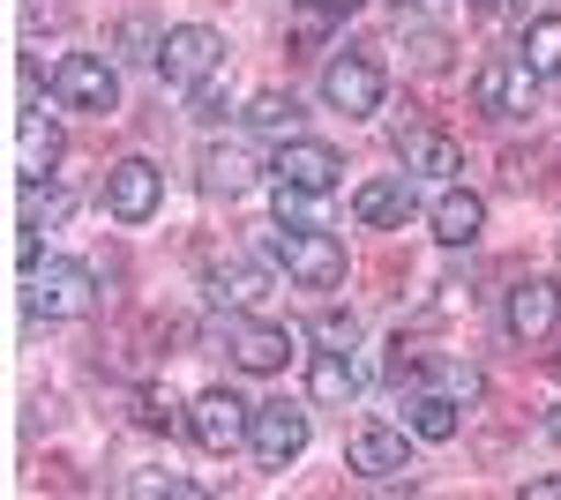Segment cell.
I'll list each match as a JSON object with an SVG mask.
<instances>
[{
	"label": "cell",
	"instance_id": "obj_1",
	"mask_svg": "<svg viewBox=\"0 0 561 500\" xmlns=\"http://www.w3.org/2000/svg\"><path fill=\"white\" fill-rule=\"evenodd\" d=\"M262 254L285 261V277L307 284V292H337V284H345V240L322 232V224H277V232L262 240Z\"/></svg>",
	"mask_w": 561,
	"mask_h": 500
},
{
	"label": "cell",
	"instance_id": "obj_2",
	"mask_svg": "<svg viewBox=\"0 0 561 500\" xmlns=\"http://www.w3.org/2000/svg\"><path fill=\"white\" fill-rule=\"evenodd\" d=\"M150 60H158V83L165 90H203L225 68V38H217L210 23H173Z\"/></svg>",
	"mask_w": 561,
	"mask_h": 500
},
{
	"label": "cell",
	"instance_id": "obj_3",
	"mask_svg": "<svg viewBox=\"0 0 561 500\" xmlns=\"http://www.w3.org/2000/svg\"><path fill=\"white\" fill-rule=\"evenodd\" d=\"M23 306L38 314V322H83L90 306H98V277H90L83 261H38L31 269V284H23Z\"/></svg>",
	"mask_w": 561,
	"mask_h": 500
},
{
	"label": "cell",
	"instance_id": "obj_4",
	"mask_svg": "<svg viewBox=\"0 0 561 500\" xmlns=\"http://www.w3.org/2000/svg\"><path fill=\"white\" fill-rule=\"evenodd\" d=\"M539 68L524 60V53H494V60H479V75H472V105L479 113H494V120H524L531 105H539Z\"/></svg>",
	"mask_w": 561,
	"mask_h": 500
},
{
	"label": "cell",
	"instance_id": "obj_5",
	"mask_svg": "<svg viewBox=\"0 0 561 500\" xmlns=\"http://www.w3.org/2000/svg\"><path fill=\"white\" fill-rule=\"evenodd\" d=\"M53 105H68V113H121V75H113V60H98V53H60L53 60Z\"/></svg>",
	"mask_w": 561,
	"mask_h": 500
},
{
	"label": "cell",
	"instance_id": "obj_6",
	"mask_svg": "<svg viewBox=\"0 0 561 500\" xmlns=\"http://www.w3.org/2000/svg\"><path fill=\"white\" fill-rule=\"evenodd\" d=\"M382 60L375 53H337L330 68H322V105L330 113H345V120H367V113H382Z\"/></svg>",
	"mask_w": 561,
	"mask_h": 500
},
{
	"label": "cell",
	"instance_id": "obj_7",
	"mask_svg": "<svg viewBox=\"0 0 561 500\" xmlns=\"http://www.w3.org/2000/svg\"><path fill=\"white\" fill-rule=\"evenodd\" d=\"M187 433H195V449L232 456V449H248V433H255V404H240L232 388H203V396L187 404Z\"/></svg>",
	"mask_w": 561,
	"mask_h": 500
},
{
	"label": "cell",
	"instance_id": "obj_8",
	"mask_svg": "<svg viewBox=\"0 0 561 500\" xmlns=\"http://www.w3.org/2000/svg\"><path fill=\"white\" fill-rule=\"evenodd\" d=\"M248 449H255L262 470L300 463V456H307V411L293 404V396H270V404H255V433H248Z\"/></svg>",
	"mask_w": 561,
	"mask_h": 500
},
{
	"label": "cell",
	"instance_id": "obj_9",
	"mask_svg": "<svg viewBox=\"0 0 561 500\" xmlns=\"http://www.w3.org/2000/svg\"><path fill=\"white\" fill-rule=\"evenodd\" d=\"M561 322V284L554 277H524V284H510V299H502V329L517 336V344H547Z\"/></svg>",
	"mask_w": 561,
	"mask_h": 500
},
{
	"label": "cell",
	"instance_id": "obj_10",
	"mask_svg": "<svg viewBox=\"0 0 561 500\" xmlns=\"http://www.w3.org/2000/svg\"><path fill=\"white\" fill-rule=\"evenodd\" d=\"M158 202H165V172L150 165V158H121V165L105 172V209H113L121 224L158 217Z\"/></svg>",
	"mask_w": 561,
	"mask_h": 500
},
{
	"label": "cell",
	"instance_id": "obj_11",
	"mask_svg": "<svg viewBox=\"0 0 561 500\" xmlns=\"http://www.w3.org/2000/svg\"><path fill=\"white\" fill-rule=\"evenodd\" d=\"M277 172V187H307V195H330L337 179H345V158L330 150V142H307V135H285V150L270 158Z\"/></svg>",
	"mask_w": 561,
	"mask_h": 500
},
{
	"label": "cell",
	"instance_id": "obj_12",
	"mask_svg": "<svg viewBox=\"0 0 561 500\" xmlns=\"http://www.w3.org/2000/svg\"><path fill=\"white\" fill-rule=\"evenodd\" d=\"M412 441H420V433H397V426H359L345 456H352V470H359V478L397 486V478H412Z\"/></svg>",
	"mask_w": 561,
	"mask_h": 500
},
{
	"label": "cell",
	"instance_id": "obj_13",
	"mask_svg": "<svg viewBox=\"0 0 561 500\" xmlns=\"http://www.w3.org/2000/svg\"><path fill=\"white\" fill-rule=\"evenodd\" d=\"M420 209L412 195V172H382V179H359V195H352V217L367 224V232H397L404 217Z\"/></svg>",
	"mask_w": 561,
	"mask_h": 500
},
{
	"label": "cell",
	"instance_id": "obj_14",
	"mask_svg": "<svg viewBox=\"0 0 561 500\" xmlns=\"http://www.w3.org/2000/svg\"><path fill=\"white\" fill-rule=\"evenodd\" d=\"M225 351H232L240 374H277V367L293 359V329H277V322H232Z\"/></svg>",
	"mask_w": 561,
	"mask_h": 500
},
{
	"label": "cell",
	"instance_id": "obj_15",
	"mask_svg": "<svg viewBox=\"0 0 561 500\" xmlns=\"http://www.w3.org/2000/svg\"><path fill=\"white\" fill-rule=\"evenodd\" d=\"M262 158L248 150V142H210L203 150V195H217V202H240L248 187H255Z\"/></svg>",
	"mask_w": 561,
	"mask_h": 500
},
{
	"label": "cell",
	"instance_id": "obj_16",
	"mask_svg": "<svg viewBox=\"0 0 561 500\" xmlns=\"http://www.w3.org/2000/svg\"><path fill=\"white\" fill-rule=\"evenodd\" d=\"M427 224H434V240L442 247H472L479 232H486V202H479L472 187H442L427 209Z\"/></svg>",
	"mask_w": 561,
	"mask_h": 500
},
{
	"label": "cell",
	"instance_id": "obj_17",
	"mask_svg": "<svg viewBox=\"0 0 561 500\" xmlns=\"http://www.w3.org/2000/svg\"><path fill=\"white\" fill-rule=\"evenodd\" d=\"M359 0H293V15H285V38L300 45V53H322V45L345 31V15Z\"/></svg>",
	"mask_w": 561,
	"mask_h": 500
},
{
	"label": "cell",
	"instance_id": "obj_18",
	"mask_svg": "<svg viewBox=\"0 0 561 500\" xmlns=\"http://www.w3.org/2000/svg\"><path fill=\"white\" fill-rule=\"evenodd\" d=\"M53 165H60V120L53 113H23L15 120V172L23 179H45Z\"/></svg>",
	"mask_w": 561,
	"mask_h": 500
},
{
	"label": "cell",
	"instance_id": "obj_19",
	"mask_svg": "<svg viewBox=\"0 0 561 500\" xmlns=\"http://www.w3.org/2000/svg\"><path fill=\"white\" fill-rule=\"evenodd\" d=\"M307 396H314V404H352V396H359V367H352V351L322 344L314 367H307Z\"/></svg>",
	"mask_w": 561,
	"mask_h": 500
},
{
	"label": "cell",
	"instance_id": "obj_20",
	"mask_svg": "<svg viewBox=\"0 0 561 500\" xmlns=\"http://www.w3.org/2000/svg\"><path fill=\"white\" fill-rule=\"evenodd\" d=\"M397 158H404V172H457V142L442 135V127H397Z\"/></svg>",
	"mask_w": 561,
	"mask_h": 500
},
{
	"label": "cell",
	"instance_id": "obj_21",
	"mask_svg": "<svg viewBox=\"0 0 561 500\" xmlns=\"http://www.w3.org/2000/svg\"><path fill=\"white\" fill-rule=\"evenodd\" d=\"M457 411H465V404H457L449 388H427V396H412V418H404V426H412L420 441H457V426H465Z\"/></svg>",
	"mask_w": 561,
	"mask_h": 500
},
{
	"label": "cell",
	"instance_id": "obj_22",
	"mask_svg": "<svg viewBox=\"0 0 561 500\" xmlns=\"http://www.w3.org/2000/svg\"><path fill=\"white\" fill-rule=\"evenodd\" d=\"M262 284H270L262 261H240V254L210 269V299H217V306H248V299H262Z\"/></svg>",
	"mask_w": 561,
	"mask_h": 500
},
{
	"label": "cell",
	"instance_id": "obj_23",
	"mask_svg": "<svg viewBox=\"0 0 561 500\" xmlns=\"http://www.w3.org/2000/svg\"><path fill=\"white\" fill-rule=\"evenodd\" d=\"M248 127H255V135H293V127H300V97H293V90H262L255 105H248Z\"/></svg>",
	"mask_w": 561,
	"mask_h": 500
},
{
	"label": "cell",
	"instance_id": "obj_24",
	"mask_svg": "<svg viewBox=\"0 0 561 500\" xmlns=\"http://www.w3.org/2000/svg\"><path fill=\"white\" fill-rule=\"evenodd\" d=\"M517 53L531 60V68H539V75H547V83H554V75H561V15H539V23L524 31Z\"/></svg>",
	"mask_w": 561,
	"mask_h": 500
},
{
	"label": "cell",
	"instance_id": "obj_25",
	"mask_svg": "<svg viewBox=\"0 0 561 500\" xmlns=\"http://www.w3.org/2000/svg\"><path fill=\"white\" fill-rule=\"evenodd\" d=\"M68 217V195L60 187H38V179H23V232H45V224H60Z\"/></svg>",
	"mask_w": 561,
	"mask_h": 500
},
{
	"label": "cell",
	"instance_id": "obj_26",
	"mask_svg": "<svg viewBox=\"0 0 561 500\" xmlns=\"http://www.w3.org/2000/svg\"><path fill=\"white\" fill-rule=\"evenodd\" d=\"M314 202L322 195H307V187H277V224H314Z\"/></svg>",
	"mask_w": 561,
	"mask_h": 500
},
{
	"label": "cell",
	"instance_id": "obj_27",
	"mask_svg": "<svg viewBox=\"0 0 561 500\" xmlns=\"http://www.w3.org/2000/svg\"><path fill=\"white\" fill-rule=\"evenodd\" d=\"M314 336H322V344H337V351H352V344H359V322H352V314H337V306H330V314H322V322H314Z\"/></svg>",
	"mask_w": 561,
	"mask_h": 500
},
{
	"label": "cell",
	"instance_id": "obj_28",
	"mask_svg": "<svg viewBox=\"0 0 561 500\" xmlns=\"http://www.w3.org/2000/svg\"><path fill=\"white\" fill-rule=\"evenodd\" d=\"M135 493H173V500H195L203 486H195V478H135Z\"/></svg>",
	"mask_w": 561,
	"mask_h": 500
},
{
	"label": "cell",
	"instance_id": "obj_29",
	"mask_svg": "<svg viewBox=\"0 0 561 500\" xmlns=\"http://www.w3.org/2000/svg\"><path fill=\"white\" fill-rule=\"evenodd\" d=\"M524 493L531 500H561V478H524Z\"/></svg>",
	"mask_w": 561,
	"mask_h": 500
},
{
	"label": "cell",
	"instance_id": "obj_30",
	"mask_svg": "<svg viewBox=\"0 0 561 500\" xmlns=\"http://www.w3.org/2000/svg\"><path fill=\"white\" fill-rule=\"evenodd\" d=\"M472 8H494V0H472Z\"/></svg>",
	"mask_w": 561,
	"mask_h": 500
}]
</instances>
